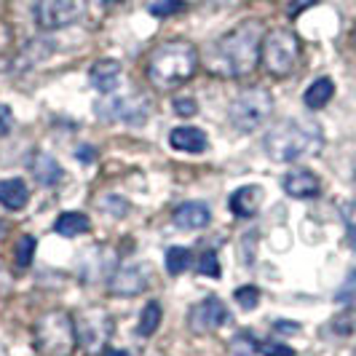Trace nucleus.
<instances>
[{
  "label": "nucleus",
  "instance_id": "33",
  "mask_svg": "<svg viewBox=\"0 0 356 356\" xmlns=\"http://www.w3.org/2000/svg\"><path fill=\"white\" fill-rule=\"evenodd\" d=\"M8 286H11V276L6 273V266L0 263V295H3V292H8Z\"/></svg>",
  "mask_w": 356,
  "mask_h": 356
},
{
  "label": "nucleus",
  "instance_id": "36",
  "mask_svg": "<svg viewBox=\"0 0 356 356\" xmlns=\"http://www.w3.org/2000/svg\"><path fill=\"white\" fill-rule=\"evenodd\" d=\"M102 3H121V0H102Z\"/></svg>",
  "mask_w": 356,
  "mask_h": 356
},
{
  "label": "nucleus",
  "instance_id": "23",
  "mask_svg": "<svg viewBox=\"0 0 356 356\" xmlns=\"http://www.w3.org/2000/svg\"><path fill=\"white\" fill-rule=\"evenodd\" d=\"M182 0H145V8L153 14V17H172V14H177V11H182Z\"/></svg>",
  "mask_w": 356,
  "mask_h": 356
},
{
  "label": "nucleus",
  "instance_id": "12",
  "mask_svg": "<svg viewBox=\"0 0 356 356\" xmlns=\"http://www.w3.org/2000/svg\"><path fill=\"white\" fill-rule=\"evenodd\" d=\"M282 185H284L286 196H292V198H314V196H319V191H321L319 177H316L314 172H308V169H292Z\"/></svg>",
  "mask_w": 356,
  "mask_h": 356
},
{
  "label": "nucleus",
  "instance_id": "15",
  "mask_svg": "<svg viewBox=\"0 0 356 356\" xmlns=\"http://www.w3.org/2000/svg\"><path fill=\"white\" fill-rule=\"evenodd\" d=\"M260 204H263V188L260 185H241L228 201V207L236 217H254Z\"/></svg>",
  "mask_w": 356,
  "mask_h": 356
},
{
  "label": "nucleus",
  "instance_id": "7",
  "mask_svg": "<svg viewBox=\"0 0 356 356\" xmlns=\"http://www.w3.org/2000/svg\"><path fill=\"white\" fill-rule=\"evenodd\" d=\"M94 113L102 121H121V124L140 126L150 115V99L145 94H131V97H107L94 105Z\"/></svg>",
  "mask_w": 356,
  "mask_h": 356
},
{
  "label": "nucleus",
  "instance_id": "37",
  "mask_svg": "<svg viewBox=\"0 0 356 356\" xmlns=\"http://www.w3.org/2000/svg\"><path fill=\"white\" fill-rule=\"evenodd\" d=\"M0 228H3V225H0Z\"/></svg>",
  "mask_w": 356,
  "mask_h": 356
},
{
  "label": "nucleus",
  "instance_id": "16",
  "mask_svg": "<svg viewBox=\"0 0 356 356\" xmlns=\"http://www.w3.org/2000/svg\"><path fill=\"white\" fill-rule=\"evenodd\" d=\"M169 143H172V147L182 150V153H204L209 140H207V134L201 129H196V126H177L169 134Z\"/></svg>",
  "mask_w": 356,
  "mask_h": 356
},
{
  "label": "nucleus",
  "instance_id": "9",
  "mask_svg": "<svg viewBox=\"0 0 356 356\" xmlns=\"http://www.w3.org/2000/svg\"><path fill=\"white\" fill-rule=\"evenodd\" d=\"M110 330H113V321L105 311L94 308V311H86L81 321H78V340L86 346V351L97 354L102 346L110 338Z\"/></svg>",
  "mask_w": 356,
  "mask_h": 356
},
{
  "label": "nucleus",
  "instance_id": "21",
  "mask_svg": "<svg viewBox=\"0 0 356 356\" xmlns=\"http://www.w3.org/2000/svg\"><path fill=\"white\" fill-rule=\"evenodd\" d=\"M159 327H161V305L147 303L143 308V316H140V324H137V332H140L143 338H150Z\"/></svg>",
  "mask_w": 356,
  "mask_h": 356
},
{
  "label": "nucleus",
  "instance_id": "20",
  "mask_svg": "<svg viewBox=\"0 0 356 356\" xmlns=\"http://www.w3.org/2000/svg\"><path fill=\"white\" fill-rule=\"evenodd\" d=\"M335 97V83L330 81V78H319V81H314L303 94V102L305 107H311V110H321V107H327V102Z\"/></svg>",
  "mask_w": 356,
  "mask_h": 356
},
{
  "label": "nucleus",
  "instance_id": "4",
  "mask_svg": "<svg viewBox=\"0 0 356 356\" xmlns=\"http://www.w3.org/2000/svg\"><path fill=\"white\" fill-rule=\"evenodd\" d=\"M38 348L43 356H70L78 343V330L70 314L65 311H49L43 314L35 327Z\"/></svg>",
  "mask_w": 356,
  "mask_h": 356
},
{
  "label": "nucleus",
  "instance_id": "31",
  "mask_svg": "<svg viewBox=\"0 0 356 356\" xmlns=\"http://www.w3.org/2000/svg\"><path fill=\"white\" fill-rule=\"evenodd\" d=\"M11 126H14V113H11V107L0 105V137L8 134Z\"/></svg>",
  "mask_w": 356,
  "mask_h": 356
},
{
  "label": "nucleus",
  "instance_id": "2",
  "mask_svg": "<svg viewBox=\"0 0 356 356\" xmlns=\"http://www.w3.org/2000/svg\"><path fill=\"white\" fill-rule=\"evenodd\" d=\"M198 67V51L188 40H169L150 54L147 78L161 91L182 86Z\"/></svg>",
  "mask_w": 356,
  "mask_h": 356
},
{
  "label": "nucleus",
  "instance_id": "13",
  "mask_svg": "<svg viewBox=\"0 0 356 356\" xmlns=\"http://www.w3.org/2000/svg\"><path fill=\"white\" fill-rule=\"evenodd\" d=\"M121 75H124V67H121V62H115V59H99L89 72L91 86L97 91H102V94H110V91L118 89Z\"/></svg>",
  "mask_w": 356,
  "mask_h": 356
},
{
  "label": "nucleus",
  "instance_id": "1",
  "mask_svg": "<svg viewBox=\"0 0 356 356\" xmlns=\"http://www.w3.org/2000/svg\"><path fill=\"white\" fill-rule=\"evenodd\" d=\"M263 24L260 22H244L228 35H222L214 43L212 54V70L220 75H250L257 62H260V51H263Z\"/></svg>",
  "mask_w": 356,
  "mask_h": 356
},
{
  "label": "nucleus",
  "instance_id": "18",
  "mask_svg": "<svg viewBox=\"0 0 356 356\" xmlns=\"http://www.w3.org/2000/svg\"><path fill=\"white\" fill-rule=\"evenodd\" d=\"M33 175H35L38 182H40V185H46V188L59 185V179L65 177L62 166H59L49 153H38L35 159H33Z\"/></svg>",
  "mask_w": 356,
  "mask_h": 356
},
{
  "label": "nucleus",
  "instance_id": "19",
  "mask_svg": "<svg viewBox=\"0 0 356 356\" xmlns=\"http://www.w3.org/2000/svg\"><path fill=\"white\" fill-rule=\"evenodd\" d=\"M89 228H91V220L83 212H65L59 214L56 222H54V231L59 233V236H65V238H75V236L86 233Z\"/></svg>",
  "mask_w": 356,
  "mask_h": 356
},
{
  "label": "nucleus",
  "instance_id": "32",
  "mask_svg": "<svg viewBox=\"0 0 356 356\" xmlns=\"http://www.w3.org/2000/svg\"><path fill=\"white\" fill-rule=\"evenodd\" d=\"M314 3H316V0H289V3H286V14H289V17H298V14H303L305 8H311Z\"/></svg>",
  "mask_w": 356,
  "mask_h": 356
},
{
  "label": "nucleus",
  "instance_id": "26",
  "mask_svg": "<svg viewBox=\"0 0 356 356\" xmlns=\"http://www.w3.org/2000/svg\"><path fill=\"white\" fill-rule=\"evenodd\" d=\"M236 303L250 311V308H254V305L260 303V289H257V286H250V284L238 286V289H236Z\"/></svg>",
  "mask_w": 356,
  "mask_h": 356
},
{
  "label": "nucleus",
  "instance_id": "8",
  "mask_svg": "<svg viewBox=\"0 0 356 356\" xmlns=\"http://www.w3.org/2000/svg\"><path fill=\"white\" fill-rule=\"evenodd\" d=\"M86 14V0H38L35 22L43 30H59Z\"/></svg>",
  "mask_w": 356,
  "mask_h": 356
},
{
  "label": "nucleus",
  "instance_id": "25",
  "mask_svg": "<svg viewBox=\"0 0 356 356\" xmlns=\"http://www.w3.org/2000/svg\"><path fill=\"white\" fill-rule=\"evenodd\" d=\"M33 254H35V238L33 236H22L17 244V263L19 268H27L33 263Z\"/></svg>",
  "mask_w": 356,
  "mask_h": 356
},
{
  "label": "nucleus",
  "instance_id": "30",
  "mask_svg": "<svg viewBox=\"0 0 356 356\" xmlns=\"http://www.w3.org/2000/svg\"><path fill=\"white\" fill-rule=\"evenodd\" d=\"M260 351L266 356H295V351L284 343H266V346H260Z\"/></svg>",
  "mask_w": 356,
  "mask_h": 356
},
{
  "label": "nucleus",
  "instance_id": "34",
  "mask_svg": "<svg viewBox=\"0 0 356 356\" xmlns=\"http://www.w3.org/2000/svg\"><path fill=\"white\" fill-rule=\"evenodd\" d=\"M78 159H81V161H91V159H94V150H91V147H86V150H78Z\"/></svg>",
  "mask_w": 356,
  "mask_h": 356
},
{
  "label": "nucleus",
  "instance_id": "28",
  "mask_svg": "<svg viewBox=\"0 0 356 356\" xmlns=\"http://www.w3.org/2000/svg\"><path fill=\"white\" fill-rule=\"evenodd\" d=\"M198 270L204 276H209V279H220V260H217V254L214 252H204L201 263H198Z\"/></svg>",
  "mask_w": 356,
  "mask_h": 356
},
{
  "label": "nucleus",
  "instance_id": "11",
  "mask_svg": "<svg viewBox=\"0 0 356 356\" xmlns=\"http://www.w3.org/2000/svg\"><path fill=\"white\" fill-rule=\"evenodd\" d=\"M150 282V266L147 263H134V266L121 268L113 282H110V289L113 295L118 298H137L140 292H145V286Z\"/></svg>",
  "mask_w": 356,
  "mask_h": 356
},
{
  "label": "nucleus",
  "instance_id": "5",
  "mask_svg": "<svg viewBox=\"0 0 356 356\" xmlns=\"http://www.w3.org/2000/svg\"><path fill=\"white\" fill-rule=\"evenodd\" d=\"M270 113H273L270 91L260 89V86L238 91L236 99L231 102V110H228L233 129H238V131H244V134L257 131V129L270 118Z\"/></svg>",
  "mask_w": 356,
  "mask_h": 356
},
{
  "label": "nucleus",
  "instance_id": "17",
  "mask_svg": "<svg viewBox=\"0 0 356 356\" xmlns=\"http://www.w3.org/2000/svg\"><path fill=\"white\" fill-rule=\"evenodd\" d=\"M27 201H30V191H27V185H24L22 179L19 177L0 179V204H3L6 209L19 212V209L27 207Z\"/></svg>",
  "mask_w": 356,
  "mask_h": 356
},
{
  "label": "nucleus",
  "instance_id": "35",
  "mask_svg": "<svg viewBox=\"0 0 356 356\" xmlns=\"http://www.w3.org/2000/svg\"><path fill=\"white\" fill-rule=\"evenodd\" d=\"M105 356H129L126 351H110V354H105Z\"/></svg>",
  "mask_w": 356,
  "mask_h": 356
},
{
  "label": "nucleus",
  "instance_id": "6",
  "mask_svg": "<svg viewBox=\"0 0 356 356\" xmlns=\"http://www.w3.org/2000/svg\"><path fill=\"white\" fill-rule=\"evenodd\" d=\"M298 56H300V43L298 35L289 33V30H273L263 38V51L260 59L266 65V70L276 78H284L295 70L298 65Z\"/></svg>",
  "mask_w": 356,
  "mask_h": 356
},
{
  "label": "nucleus",
  "instance_id": "27",
  "mask_svg": "<svg viewBox=\"0 0 356 356\" xmlns=\"http://www.w3.org/2000/svg\"><path fill=\"white\" fill-rule=\"evenodd\" d=\"M129 207H131V204L121 196H105L102 198V209H107L113 217H126V214H129Z\"/></svg>",
  "mask_w": 356,
  "mask_h": 356
},
{
  "label": "nucleus",
  "instance_id": "24",
  "mask_svg": "<svg viewBox=\"0 0 356 356\" xmlns=\"http://www.w3.org/2000/svg\"><path fill=\"white\" fill-rule=\"evenodd\" d=\"M335 300H338V303H343V305H356V268H351V270H348L346 282L338 286Z\"/></svg>",
  "mask_w": 356,
  "mask_h": 356
},
{
  "label": "nucleus",
  "instance_id": "29",
  "mask_svg": "<svg viewBox=\"0 0 356 356\" xmlns=\"http://www.w3.org/2000/svg\"><path fill=\"white\" fill-rule=\"evenodd\" d=\"M175 110H177V115H182V118H191V115L198 113V105L193 97H177L175 99Z\"/></svg>",
  "mask_w": 356,
  "mask_h": 356
},
{
  "label": "nucleus",
  "instance_id": "3",
  "mask_svg": "<svg viewBox=\"0 0 356 356\" xmlns=\"http://www.w3.org/2000/svg\"><path fill=\"white\" fill-rule=\"evenodd\" d=\"M321 129L311 121H282L266 134V153L273 161L292 163L321 150Z\"/></svg>",
  "mask_w": 356,
  "mask_h": 356
},
{
  "label": "nucleus",
  "instance_id": "14",
  "mask_svg": "<svg viewBox=\"0 0 356 356\" xmlns=\"http://www.w3.org/2000/svg\"><path fill=\"white\" fill-rule=\"evenodd\" d=\"M209 220H212V212L201 201H188L175 212V225L182 231H201L209 225Z\"/></svg>",
  "mask_w": 356,
  "mask_h": 356
},
{
  "label": "nucleus",
  "instance_id": "10",
  "mask_svg": "<svg viewBox=\"0 0 356 356\" xmlns=\"http://www.w3.org/2000/svg\"><path fill=\"white\" fill-rule=\"evenodd\" d=\"M228 319V308L222 305L220 298H204L198 300L191 314H188V324L196 335H207V332H214L222 321Z\"/></svg>",
  "mask_w": 356,
  "mask_h": 356
},
{
  "label": "nucleus",
  "instance_id": "22",
  "mask_svg": "<svg viewBox=\"0 0 356 356\" xmlns=\"http://www.w3.org/2000/svg\"><path fill=\"white\" fill-rule=\"evenodd\" d=\"M188 266H191V250H185V247H172V250L166 252V270H169L172 276H179Z\"/></svg>",
  "mask_w": 356,
  "mask_h": 356
}]
</instances>
